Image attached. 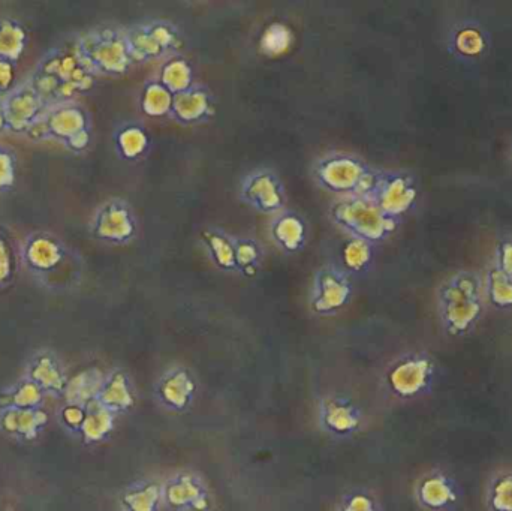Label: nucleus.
I'll list each match as a JSON object with an SVG mask.
<instances>
[{"label": "nucleus", "mask_w": 512, "mask_h": 511, "mask_svg": "<svg viewBox=\"0 0 512 511\" xmlns=\"http://www.w3.org/2000/svg\"><path fill=\"white\" fill-rule=\"evenodd\" d=\"M24 27L12 18H0V60L15 63L26 47Z\"/></svg>", "instance_id": "19"}, {"label": "nucleus", "mask_w": 512, "mask_h": 511, "mask_svg": "<svg viewBox=\"0 0 512 511\" xmlns=\"http://www.w3.org/2000/svg\"><path fill=\"white\" fill-rule=\"evenodd\" d=\"M313 177L325 191L340 197H352L369 194L376 174L366 162L351 153L330 152L315 162Z\"/></svg>", "instance_id": "3"}, {"label": "nucleus", "mask_w": 512, "mask_h": 511, "mask_svg": "<svg viewBox=\"0 0 512 511\" xmlns=\"http://www.w3.org/2000/svg\"><path fill=\"white\" fill-rule=\"evenodd\" d=\"M502 267H504L505 273L512 275V245H507L504 248V254H502Z\"/></svg>", "instance_id": "35"}, {"label": "nucleus", "mask_w": 512, "mask_h": 511, "mask_svg": "<svg viewBox=\"0 0 512 511\" xmlns=\"http://www.w3.org/2000/svg\"><path fill=\"white\" fill-rule=\"evenodd\" d=\"M6 131L5 113H3V96H0V132Z\"/></svg>", "instance_id": "36"}, {"label": "nucleus", "mask_w": 512, "mask_h": 511, "mask_svg": "<svg viewBox=\"0 0 512 511\" xmlns=\"http://www.w3.org/2000/svg\"><path fill=\"white\" fill-rule=\"evenodd\" d=\"M418 501L421 506L430 510L447 509L456 501V491L450 480L445 479L441 474H433L427 477L418 486Z\"/></svg>", "instance_id": "16"}, {"label": "nucleus", "mask_w": 512, "mask_h": 511, "mask_svg": "<svg viewBox=\"0 0 512 511\" xmlns=\"http://www.w3.org/2000/svg\"><path fill=\"white\" fill-rule=\"evenodd\" d=\"M453 45L456 53L466 59H475L484 53L487 47L486 36L477 26L459 27L453 35Z\"/></svg>", "instance_id": "23"}, {"label": "nucleus", "mask_w": 512, "mask_h": 511, "mask_svg": "<svg viewBox=\"0 0 512 511\" xmlns=\"http://www.w3.org/2000/svg\"><path fill=\"white\" fill-rule=\"evenodd\" d=\"M327 423L336 432H348L357 425L354 414L349 408L339 404H331L327 411Z\"/></svg>", "instance_id": "29"}, {"label": "nucleus", "mask_w": 512, "mask_h": 511, "mask_svg": "<svg viewBox=\"0 0 512 511\" xmlns=\"http://www.w3.org/2000/svg\"><path fill=\"white\" fill-rule=\"evenodd\" d=\"M351 296L348 279L333 267L321 270L316 276L313 309L319 314H330L342 308Z\"/></svg>", "instance_id": "13"}, {"label": "nucleus", "mask_w": 512, "mask_h": 511, "mask_svg": "<svg viewBox=\"0 0 512 511\" xmlns=\"http://www.w3.org/2000/svg\"><path fill=\"white\" fill-rule=\"evenodd\" d=\"M96 75L83 62L74 45H62L48 51L27 83L45 107L75 102L95 86Z\"/></svg>", "instance_id": "1"}, {"label": "nucleus", "mask_w": 512, "mask_h": 511, "mask_svg": "<svg viewBox=\"0 0 512 511\" xmlns=\"http://www.w3.org/2000/svg\"><path fill=\"white\" fill-rule=\"evenodd\" d=\"M33 141H56L71 152H83L92 140L89 114L77 102L48 108L27 132Z\"/></svg>", "instance_id": "2"}, {"label": "nucleus", "mask_w": 512, "mask_h": 511, "mask_svg": "<svg viewBox=\"0 0 512 511\" xmlns=\"http://www.w3.org/2000/svg\"><path fill=\"white\" fill-rule=\"evenodd\" d=\"M271 234L277 245L286 251H298L306 239L303 219L292 212H280L271 225Z\"/></svg>", "instance_id": "17"}, {"label": "nucleus", "mask_w": 512, "mask_h": 511, "mask_svg": "<svg viewBox=\"0 0 512 511\" xmlns=\"http://www.w3.org/2000/svg\"><path fill=\"white\" fill-rule=\"evenodd\" d=\"M489 506L493 511H512V474H504L492 483Z\"/></svg>", "instance_id": "26"}, {"label": "nucleus", "mask_w": 512, "mask_h": 511, "mask_svg": "<svg viewBox=\"0 0 512 511\" xmlns=\"http://www.w3.org/2000/svg\"><path fill=\"white\" fill-rule=\"evenodd\" d=\"M192 384L189 383L188 378L183 374L174 375L173 378L164 384V398L165 401L170 402L173 407H183L191 395Z\"/></svg>", "instance_id": "27"}, {"label": "nucleus", "mask_w": 512, "mask_h": 511, "mask_svg": "<svg viewBox=\"0 0 512 511\" xmlns=\"http://www.w3.org/2000/svg\"><path fill=\"white\" fill-rule=\"evenodd\" d=\"M210 254L222 269H236V242L219 231L204 233Z\"/></svg>", "instance_id": "24"}, {"label": "nucleus", "mask_w": 512, "mask_h": 511, "mask_svg": "<svg viewBox=\"0 0 512 511\" xmlns=\"http://www.w3.org/2000/svg\"><path fill=\"white\" fill-rule=\"evenodd\" d=\"M294 44V33L283 23H271L259 39V50L267 57L283 56Z\"/></svg>", "instance_id": "21"}, {"label": "nucleus", "mask_w": 512, "mask_h": 511, "mask_svg": "<svg viewBox=\"0 0 512 511\" xmlns=\"http://www.w3.org/2000/svg\"><path fill=\"white\" fill-rule=\"evenodd\" d=\"M194 69L185 57L171 56L159 72V83L173 95L186 92L195 86Z\"/></svg>", "instance_id": "18"}, {"label": "nucleus", "mask_w": 512, "mask_h": 511, "mask_svg": "<svg viewBox=\"0 0 512 511\" xmlns=\"http://www.w3.org/2000/svg\"><path fill=\"white\" fill-rule=\"evenodd\" d=\"M493 299L499 305H511L512 303V284L508 281L504 273H496L492 282Z\"/></svg>", "instance_id": "33"}, {"label": "nucleus", "mask_w": 512, "mask_h": 511, "mask_svg": "<svg viewBox=\"0 0 512 511\" xmlns=\"http://www.w3.org/2000/svg\"><path fill=\"white\" fill-rule=\"evenodd\" d=\"M162 503V488L153 483L137 486L125 498L128 511H158Z\"/></svg>", "instance_id": "25"}, {"label": "nucleus", "mask_w": 512, "mask_h": 511, "mask_svg": "<svg viewBox=\"0 0 512 511\" xmlns=\"http://www.w3.org/2000/svg\"><path fill=\"white\" fill-rule=\"evenodd\" d=\"M258 246L248 240H236V266L243 270L255 269Z\"/></svg>", "instance_id": "31"}, {"label": "nucleus", "mask_w": 512, "mask_h": 511, "mask_svg": "<svg viewBox=\"0 0 512 511\" xmlns=\"http://www.w3.org/2000/svg\"><path fill=\"white\" fill-rule=\"evenodd\" d=\"M45 111L47 107L29 83L15 87L3 98L6 131L27 134Z\"/></svg>", "instance_id": "10"}, {"label": "nucleus", "mask_w": 512, "mask_h": 511, "mask_svg": "<svg viewBox=\"0 0 512 511\" xmlns=\"http://www.w3.org/2000/svg\"><path fill=\"white\" fill-rule=\"evenodd\" d=\"M96 234L114 242H126L135 234V218L126 201L111 198L99 206L95 215Z\"/></svg>", "instance_id": "12"}, {"label": "nucleus", "mask_w": 512, "mask_h": 511, "mask_svg": "<svg viewBox=\"0 0 512 511\" xmlns=\"http://www.w3.org/2000/svg\"><path fill=\"white\" fill-rule=\"evenodd\" d=\"M430 365L426 360H408L394 369L390 381L393 389L403 396L415 395L426 386Z\"/></svg>", "instance_id": "15"}, {"label": "nucleus", "mask_w": 512, "mask_h": 511, "mask_svg": "<svg viewBox=\"0 0 512 511\" xmlns=\"http://www.w3.org/2000/svg\"><path fill=\"white\" fill-rule=\"evenodd\" d=\"M174 95L159 80L150 81L141 95V108L150 117L171 116Z\"/></svg>", "instance_id": "20"}, {"label": "nucleus", "mask_w": 512, "mask_h": 511, "mask_svg": "<svg viewBox=\"0 0 512 511\" xmlns=\"http://www.w3.org/2000/svg\"><path fill=\"white\" fill-rule=\"evenodd\" d=\"M212 98L209 90L195 84L192 89L174 95L171 117L180 123L191 125L207 119L212 114Z\"/></svg>", "instance_id": "14"}, {"label": "nucleus", "mask_w": 512, "mask_h": 511, "mask_svg": "<svg viewBox=\"0 0 512 511\" xmlns=\"http://www.w3.org/2000/svg\"><path fill=\"white\" fill-rule=\"evenodd\" d=\"M339 511H379L375 500L364 492L348 495L340 504Z\"/></svg>", "instance_id": "32"}, {"label": "nucleus", "mask_w": 512, "mask_h": 511, "mask_svg": "<svg viewBox=\"0 0 512 511\" xmlns=\"http://www.w3.org/2000/svg\"><path fill=\"white\" fill-rule=\"evenodd\" d=\"M116 141L120 155L128 161L140 158L149 150V134L138 125H128L120 129Z\"/></svg>", "instance_id": "22"}, {"label": "nucleus", "mask_w": 512, "mask_h": 511, "mask_svg": "<svg viewBox=\"0 0 512 511\" xmlns=\"http://www.w3.org/2000/svg\"><path fill=\"white\" fill-rule=\"evenodd\" d=\"M15 78V63L0 60V96L5 98L12 90Z\"/></svg>", "instance_id": "34"}, {"label": "nucleus", "mask_w": 512, "mask_h": 511, "mask_svg": "<svg viewBox=\"0 0 512 511\" xmlns=\"http://www.w3.org/2000/svg\"><path fill=\"white\" fill-rule=\"evenodd\" d=\"M343 258H345L346 266L352 270H361L370 258H372V249H370L369 242L364 240L354 239L346 245L343 251Z\"/></svg>", "instance_id": "28"}, {"label": "nucleus", "mask_w": 512, "mask_h": 511, "mask_svg": "<svg viewBox=\"0 0 512 511\" xmlns=\"http://www.w3.org/2000/svg\"><path fill=\"white\" fill-rule=\"evenodd\" d=\"M369 197L390 218L408 212L417 197V189L403 174H376Z\"/></svg>", "instance_id": "9"}, {"label": "nucleus", "mask_w": 512, "mask_h": 511, "mask_svg": "<svg viewBox=\"0 0 512 511\" xmlns=\"http://www.w3.org/2000/svg\"><path fill=\"white\" fill-rule=\"evenodd\" d=\"M444 317L456 332L468 329L480 314V294L472 276H457L442 296Z\"/></svg>", "instance_id": "7"}, {"label": "nucleus", "mask_w": 512, "mask_h": 511, "mask_svg": "<svg viewBox=\"0 0 512 511\" xmlns=\"http://www.w3.org/2000/svg\"><path fill=\"white\" fill-rule=\"evenodd\" d=\"M330 215L342 230L364 242L384 239L396 227V221L385 215L366 195L340 197L331 206Z\"/></svg>", "instance_id": "5"}, {"label": "nucleus", "mask_w": 512, "mask_h": 511, "mask_svg": "<svg viewBox=\"0 0 512 511\" xmlns=\"http://www.w3.org/2000/svg\"><path fill=\"white\" fill-rule=\"evenodd\" d=\"M75 48L95 75H122L134 63L125 32L114 27L89 30L78 38Z\"/></svg>", "instance_id": "4"}, {"label": "nucleus", "mask_w": 512, "mask_h": 511, "mask_svg": "<svg viewBox=\"0 0 512 511\" xmlns=\"http://www.w3.org/2000/svg\"><path fill=\"white\" fill-rule=\"evenodd\" d=\"M243 203L261 213H280L286 204L285 188L271 170H255L243 179L240 186Z\"/></svg>", "instance_id": "8"}, {"label": "nucleus", "mask_w": 512, "mask_h": 511, "mask_svg": "<svg viewBox=\"0 0 512 511\" xmlns=\"http://www.w3.org/2000/svg\"><path fill=\"white\" fill-rule=\"evenodd\" d=\"M134 62L159 59L179 47V33L167 21H149L125 32Z\"/></svg>", "instance_id": "6"}, {"label": "nucleus", "mask_w": 512, "mask_h": 511, "mask_svg": "<svg viewBox=\"0 0 512 511\" xmlns=\"http://www.w3.org/2000/svg\"><path fill=\"white\" fill-rule=\"evenodd\" d=\"M14 153L6 147L0 146V191L11 188L15 182L17 171Z\"/></svg>", "instance_id": "30"}, {"label": "nucleus", "mask_w": 512, "mask_h": 511, "mask_svg": "<svg viewBox=\"0 0 512 511\" xmlns=\"http://www.w3.org/2000/svg\"><path fill=\"white\" fill-rule=\"evenodd\" d=\"M162 501L177 511H209V491L194 474H177L162 488Z\"/></svg>", "instance_id": "11"}]
</instances>
